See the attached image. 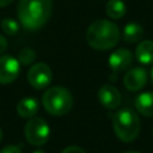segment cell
<instances>
[{"instance_id":"cell-1","label":"cell","mask_w":153,"mask_h":153,"mask_svg":"<svg viewBox=\"0 0 153 153\" xmlns=\"http://www.w3.org/2000/svg\"><path fill=\"white\" fill-rule=\"evenodd\" d=\"M51 11V0H19L17 8L20 24L31 31L41 29L50 18Z\"/></svg>"},{"instance_id":"cell-2","label":"cell","mask_w":153,"mask_h":153,"mask_svg":"<svg viewBox=\"0 0 153 153\" xmlns=\"http://www.w3.org/2000/svg\"><path fill=\"white\" fill-rule=\"evenodd\" d=\"M86 41L88 45L96 50L111 49L120 41V29L110 20H96L86 31Z\"/></svg>"},{"instance_id":"cell-3","label":"cell","mask_w":153,"mask_h":153,"mask_svg":"<svg viewBox=\"0 0 153 153\" xmlns=\"http://www.w3.org/2000/svg\"><path fill=\"white\" fill-rule=\"evenodd\" d=\"M112 127L115 134L121 141L131 142L140 133V118L134 110L124 108L115 114Z\"/></svg>"},{"instance_id":"cell-4","label":"cell","mask_w":153,"mask_h":153,"mask_svg":"<svg viewBox=\"0 0 153 153\" xmlns=\"http://www.w3.org/2000/svg\"><path fill=\"white\" fill-rule=\"evenodd\" d=\"M42 103L48 114L53 116H63L72 109L73 97L67 88L54 86L43 93Z\"/></svg>"},{"instance_id":"cell-5","label":"cell","mask_w":153,"mask_h":153,"mask_svg":"<svg viewBox=\"0 0 153 153\" xmlns=\"http://www.w3.org/2000/svg\"><path fill=\"white\" fill-rule=\"evenodd\" d=\"M49 126L42 117H31L24 129L25 139L32 146H43L49 139Z\"/></svg>"},{"instance_id":"cell-6","label":"cell","mask_w":153,"mask_h":153,"mask_svg":"<svg viewBox=\"0 0 153 153\" xmlns=\"http://www.w3.org/2000/svg\"><path fill=\"white\" fill-rule=\"evenodd\" d=\"M26 76H27L29 84L36 90L45 88L51 82V79H53L50 67L43 62H37L32 65Z\"/></svg>"},{"instance_id":"cell-7","label":"cell","mask_w":153,"mask_h":153,"mask_svg":"<svg viewBox=\"0 0 153 153\" xmlns=\"http://www.w3.org/2000/svg\"><path fill=\"white\" fill-rule=\"evenodd\" d=\"M20 72V63L10 55L0 56V84L7 85L13 82Z\"/></svg>"},{"instance_id":"cell-8","label":"cell","mask_w":153,"mask_h":153,"mask_svg":"<svg viewBox=\"0 0 153 153\" xmlns=\"http://www.w3.org/2000/svg\"><path fill=\"white\" fill-rule=\"evenodd\" d=\"M147 82V71L142 67H134L126 72L123 76V85L127 90L135 92L141 90Z\"/></svg>"},{"instance_id":"cell-9","label":"cell","mask_w":153,"mask_h":153,"mask_svg":"<svg viewBox=\"0 0 153 153\" xmlns=\"http://www.w3.org/2000/svg\"><path fill=\"white\" fill-rule=\"evenodd\" d=\"M98 99L104 108L109 110H114L120 106L122 97H121L120 91L115 86L103 85L98 91Z\"/></svg>"},{"instance_id":"cell-10","label":"cell","mask_w":153,"mask_h":153,"mask_svg":"<svg viewBox=\"0 0 153 153\" xmlns=\"http://www.w3.org/2000/svg\"><path fill=\"white\" fill-rule=\"evenodd\" d=\"M133 53L129 49L121 48L109 56V66L114 72H122L133 63Z\"/></svg>"},{"instance_id":"cell-11","label":"cell","mask_w":153,"mask_h":153,"mask_svg":"<svg viewBox=\"0 0 153 153\" xmlns=\"http://www.w3.org/2000/svg\"><path fill=\"white\" fill-rule=\"evenodd\" d=\"M38 108H39V104L36 98L26 97L20 99L19 103L17 104V112L23 118H31L36 115V112L38 111Z\"/></svg>"},{"instance_id":"cell-12","label":"cell","mask_w":153,"mask_h":153,"mask_svg":"<svg viewBox=\"0 0 153 153\" xmlns=\"http://www.w3.org/2000/svg\"><path fill=\"white\" fill-rule=\"evenodd\" d=\"M135 57L142 65H151L153 62V41L140 42L135 48Z\"/></svg>"},{"instance_id":"cell-13","label":"cell","mask_w":153,"mask_h":153,"mask_svg":"<svg viewBox=\"0 0 153 153\" xmlns=\"http://www.w3.org/2000/svg\"><path fill=\"white\" fill-rule=\"evenodd\" d=\"M135 108L142 116L153 117V92L140 93L135 99Z\"/></svg>"},{"instance_id":"cell-14","label":"cell","mask_w":153,"mask_h":153,"mask_svg":"<svg viewBox=\"0 0 153 153\" xmlns=\"http://www.w3.org/2000/svg\"><path fill=\"white\" fill-rule=\"evenodd\" d=\"M143 27L139 23H128L123 27V39L127 43H136L143 37Z\"/></svg>"},{"instance_id":"cell-15","label":"cell","mask_w":153,"mask_h":153,"mask_svg":"<svg viewBox=\"0 0 153 153\" xmlns=\"http://www.w3.org/2000/svg\"><path fill=\"white\" fill-rule=\"evenodd\" d=\"M106 14L111 19H121L126 14V5L122 0H109L105 6Z\"/></svg>"},{"instance_id":"cell-16","label":"cell","mask_w":153,"mask_h":153,"mask_svg":"<svg viewBox=\"0 0 153 153\" xmlns=\"http://www.w3.org/2000/svg\"><path fill=\"white\" fill-rule=\"evenodd\" d=\"M17 60L19 61L20 65L23 66H29V65H32L36 60V53L35 50L30 49V48H24L22 49L19 53H18V57Z\"/></svg>"},{"instance_id":"cell-17","label":"cell","mask_w":153,"mask_h":153,"mask_svg":"<svg viewBox=\"0 0 153 153\" xmlns=\"http://www.w3.org/2000/svg\"><path fill=\"white\" fill-rule=\"evenodd\" d=\"M1 29L6 35L13 36L19 31V24L12 18H5L1 22Z\"/></svg>"},{"instance_id":"cell-18","label":"cell","mask_w":153,"mask_h":153,"mask_svg":"<svg viewBox=\"0 0 153 153\" xmlns=\"http://www.w3.org/2000/svg\"><path fill=\"white\" fill-rule=\"evenodd\" d=\"M0 153H22V151L19 149V147L14 146V145H10V146H5Z\"/></svg>"},{"instance_id":"cell-19","label":"cell","mask_w":153,"mask_h":153,"mask_svg":"<svg viewBox=\"0 0 153 153\" xmlns=\"http://www.w3.org/2000/svg\"><path fill=\"white\" fill-rule=\"evenodd\" d=\"M61 153H86V152L78 146H69V147H66Z\"/></svg>"},{"instance_id":"cell-20","label":"cell","mask_w":153,"mask_h":153,"mask_svg":"<svg viewBox=\"0 0 153 153\" xmlns=\"http://www.w3.org/2000/svg\"><path fill=\"white\" fill-rule=\"evenodd\" d=\"M6 49H7V39L2 35H0V54H2Z\"/></svg>"},{"instance_id":"cell-21","label":"cell","mask_w":153,"mask_h":153,"mask_svg":"<svg viewBox=\"0 0 153 153\" xmlns=\"http://www.w3.org/2000/svg\"><path fill=\"white\" fill-rule=\"evenodd\" d=\"M13 0H0V7H6L7 5H10Z\"/></svg>"},{"instance_id":"cell-22","label":"cell","mask_w":153,"mask_h":153,"mask_svg":"<svg viewBox=\"0 0 153 153\" xmlns=\"http://www.w3.org/2000/svg\"><path fill=\"white\" fill-rule=\"evenodd\" d=\"M32 153H44L43 151H41V149H36V151H33Z\"/></svg>"},{"instance_id":"cell-23","label":"cell","mask_w":153,"mask_h":153,"mask_svg":"<svg viewBox=\"0 0 153 153\" xmlns=\"http://www.w3.org/2000/svg\"><path fill=\"white\" fill-rule=\"evenodd\" d=\"M1 139H2V130H1V128H0V141H1Z\"/></svg>"},{"instance_id":"cell-24","label":"cell","mask_w":153,"mask_h":153,"mask_svg":"<svg viewBox=\"0 0 153 153\" xmlns=\"http://www.w3.org/2000/svg\"><path fill=\"white\" fill-rule=\"evenodd\" d=\"M151 79H152V82H153V69H152V73H151Z\"/></svg>"},{"instance_id":"cell-25","label":"cell","mask_w":153,"mask_h":153,"mask_svg":"<svg viewBox=\"0 0 153 153\" xmlns=\"http://www.w3.org/2000/svg\"><path fill=\"white\" fill-rule=\"evenodd\" d=\"M124 153H139V152H133V151H129V152H124Z\"/></svg>"},{"instance_id":"cell-26","label":"cell","mask_w":153,"mask_h":153,"mask_svg":"<svg viewBox=\"0 0 153 153\" xmlns=\"http://www.w3.org/2000/svg\"><path fill=\"white\" fill-rule=\"evenodd\" d=\"M152 133H153V129H152Z\"/></svg>"}]
</instances>
